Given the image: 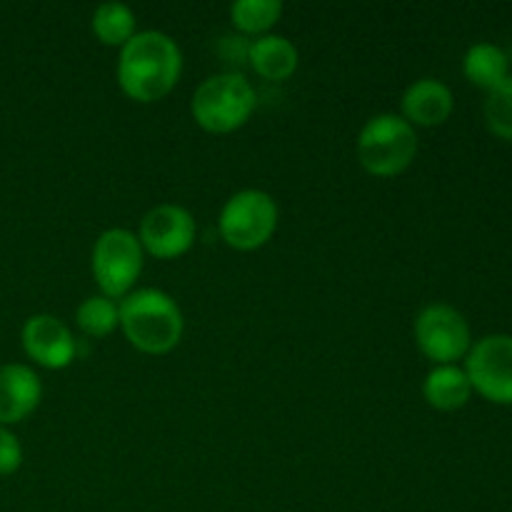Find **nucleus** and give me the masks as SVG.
Here are the masks:
<instances>
[{
	"instance_id": "423d86ee",
	"label": "nucleus",
	"mask_w": 512,
	"mask_h": 512,
	"mask_svg": "<svg viewBox=\"0 0 512 512\" xmlns=\"http://www.w3.org/2000/svg\"><path fill=\"white\" fill-rule=\"evenodd\" d=\"M278 203L265 190H240L230 195L218 218L220 238L240 253H250L268 243L278 230Z\"/></svg>"
},
{
	"instance_id": "0eeeda50",
	"label": "nucleus",
	"mask_w": 512,
	"mask_h": 512,
	"mask_svg": "<svg viewBox=\"0 0 512 512\" xmlns=\"http://www.w3.org/2000/svg\"><path fill=\"white\" fill-rule=\"evenodd\" d=\"M415 345L433 365H458L473 348V333L460 310L445 303H430L413 325Z\"/></svg>"
},
{
	"instance_id": "4468645a",
	"label": "nucleus",
	"mask_w": 512,
	"mask_h": 512,
	"mask_svg": "<svg viewBox=\"0 0 512 512\" xmlns=\"http://www.w3.org/2000/svg\"><path fill=\"white\" fill-rule=\"evenodd\" d=\"M423 398L430 408L455 413L473 398V385L460 365H433L423 380Z\"/></svg>"
},
{
	"instance_id": "20e7f679",
	"label": "nucleus",
	"mask_w": 512,
	"mask_h": 512,
	"mask_svg": "<svg viewBox=\"0 0 512 512\" xmlns=\"http://www.w3.org/2000/svg\"><path fill=\"white\" fill-rule=\"evenodd\" d=\"M255 110V90L240 73H218L205 78L190 100L193 120L213 135L243 128Z\"/></svg>"
},
{
	"instance_id": "f257e3e1",
	"label": "nucleus",
	"mask_w": 512,
	"mask_h": 512,
	"mask_svg": "<svg viewBox=\"0 0 512 512\" xmlns=\"http://www.w3.org/2000/svg\"><path fill=\"white\" fill-rule=\"evenodd\" d=\"M183 53L170 35L140 30L120 48L118 83L135 103H158L178 85Z\"/></svg>"
},
{
	"instance_id": "6ab92c4d",
	"label": "nucleus",
	"mask_w": 512,
	"mask_h": 512,
	"mask_svg": "<svg viewBox=\"0 0 512 512\" xmlns=\"http://www.w3.org/2000/svg\"><path fill=\"white\" fill-rule=\"evenodd\" d=\"M483 115L495 138L512 143V75L485 93Z\"/></svg>"
},
{
	"instance_id": "9d476101",
	"label": "nucleus",
	"mask_w": 512,
	"mask_h": 512,
	"mask_svg": "<svg viewBox=\"0 0 512 512\" xmlns=\"http://www.w3.org/2000/svg\"><path fill=\"white\" fill-rule=\"evenodd\" d=\"M23 350L35 365L63 370L78 358V343L68 325L48 313L33 315L23 325Z\"/></svg>"
},
{
	"instance_id": "dca6fc26",
	"label": "nucleus",
	"mask_w": 512,
	"mask_h": 512,
	"mask_svg": "<svg viewBox=\"0 0 512 512\" xmlns=\"http://www.w3.org/2000/svg\"><path fill=\"white\" fill-rule=\"evenodd\" d=\"M135 13L123 3H103L95 8L90 28L93 35L108 48H123L138 30H135Z\"/></svg>"
},
{
	"instance_id": "ddd939ff",
	"label": "nucleus",
	"mask_w": 512,
	"mask_h": 512,
	"mask_svg": "<svg viewBox=\"0 0 512 512\" xmlns=\"http://www.w3.org/2000/svg\"><path fill=\"white\" fill-rule=\"evenodd\" d=\"M248 63L263 80L283 83L298 70L300 53L285 35H260L248 45Z\"/></svg>"
},
{
	"instance_id": "7ed1b4c3",
	"label": "nucleus",
	"mask_w": 512,
	"mask_h": 512,
	"mask_svg": "<svg viewBox=\"0 0 512 512\" xmlns=\"http://www.w3.org/2000/svg\"><path fill=\"white\" fill-rule=\"evenodd\" d=\"M358 160L375 178H395L413 165L418 155V130L395 113L373 115L358 135Z\"/></svg>"
},
{
	"instance_id": "6e6552de",
	"label": "nucleus",
	"mask_w": 512,
	"mask_h": 512,
	"mask_svg": "<svg viewBox=\"0 0 512 512\" xmlns=\"http://www.w3.org/2000/svg\"><path fill=\"white\" fill-rule=\"evenodd\" d=\"M463 368L473 393L493 405H512V335L493 333L475 340Z\"/></svg>"
},
{
	"instance_id": "aec40b11",
	"label": "nucleus",
	"mask_w": 512,
	"mask_h": 512,
	"mask_svg": "<svg viewBox=\"0 0 512 512\" xmlns=\"http://www.w3.org/2000/svg\"><path fill=\"white\" fill-rule=\"evenodd\" d=\"M20 465H23V445L5 425H0V475H13Z\"/></svg>"
},
{
	"instance_id": "f8f14e48",
	"label": "nucleus",
	"mask_w": 512,
	"mask_h": 512,
	"mask_svg": "<svg viewBox=\"0 0 512 512\" xmlns=\"http://www.w3.org/2000/svg\"><path fill=\"white\" fill-rule=\"evenodd\" d=\"M43 398V383L28 365L10 363L0 368V425H15L35 413Z\"/></svg>"
},
{
	"instance_id": "1a4fd4ad",
	"label": "nucleus",
	"mask_w": 512,
	"mask_h": 512,
	"mask_svg": "<svg viewBox=\"0 0 512 512\" xmlns=\"http://www.w3.org/2000/svg\"><path fill=\"white\" fill-rule=\"evenodd\" d=\"M195 220L183 205L163 203L143 215L138 240L148 255L158 260H175L188 253L195 243Z\"/></svg>"
},
{
	"instance_id": "f03ea898",
	"label": "nucleus",
	"mask_w": 512,
	"mask_h": 512,
	"mask_svg": "<svg viewBox=\"0 0 512 512\" xmlns=\"http://www.w3.org/2000/svg\"><path fill=\"white\" fill-rule=\"evenodd\" d=\"M120 330L140 353L165 355L183 340V310L163 290L135 288L120 300Z\"/></svg>"
},
{
	"instance_id": "a211bd4d",
	"label": "nucleus",
	"mask_w": 512,
	"mask_h": 512,
	"mask_svg": "<svg viewBox=\"0 0 512 512\" xmlns=\"http://www.w3.org/2000/svg\"><path fill=\"white\" fill-rule=\"evenodd\" d=\"M283 18L280 0H238L230 5V23L243 35H268L278 20Z\"/></svg>"
},
{
	"instance_id": "f3484780",
	"label": "nucleus",
	"mask_w": 512,
	"mask_h": 512,
	"mask_svg": "<svg viewBox=\"0 0 512 512\" xmlns=\"http://www.w3.org/2000/svg\"><path fill=\"white\" fill-rule=\"evenodd\" d=\"M75 325L88 338H108L120 328V303L105 295H90L75 310Z\"/></svg>"
},
{
	"instance_id": "2eb2a0df",
	"label": "nucleus",
	"mask_w": 512,
	"mask_h": 512,
	"mask_svg": "<svg viewBox=\"0 0 512 512\" xmlns=\"http://www.w3.org/2000/svg\"><path fill=\"white\" fill-rule=\"evenodd\" d=\"M463 73L470 85L488 93L510 78V55L495 43H475L465 53Z\"/></svg>"
},
{
	"instance_id": "39448f33",
	"label": "nucleus",
	"mask_w": 512,
	"mask_h": 512,
	"mask_svg": "<svg viewBox=\"0 0 512 512\" xmlns=\"http://www.w3.org/2000/svg\"><path fill=\"white\" fill-rule=\"evenodd\" d=\"M145 265V250L140 245L138 235L125 228H110L95 240L93 258V278L98 283L100 295L110 300H123L135 290Z\"/></svg>"
},
{
	"instance_id": "9b49d317",
	"label": "nucleus",
	"mask_w": 512,
	"mask_h": 512,
	"mask_svg": "<svg viewBox=\"0 0 512 512\" xmlns=\"http://www.w3.org/2000/svg\"><path fill=\"white\" fill-rule=\"evenodd\" d=\"M400 108H403L400 115L415 130L438 128V125L448 123L455 110L453 90L443 80L420 78L408 85V90L403 93V100H400Z\"/></svg>"
}]
</instances>
